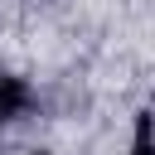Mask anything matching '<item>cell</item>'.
I'll return each mask as SVG.
<instances>
[{
	"instance_id": "1",
	"label": "cell",
	"mask_w": 155,
	"mask_h": 155,
	"mask_svg": "<svg viewBox=\"0 0 155 155\" xmlns=\"http://www.w3.org/2000/svg\"><path fill=\"white\" fill-rule=\"evenodd\" d=\"M24 107H29V87H24L19 78L0 73V126H5V121H15Z\"/></svg>"
},
{
	"instance_id": "2",
	"label": "cell",
	"mask_w": 155,
	"mask_h": 155,
	"mask_svg": "<svg viewBox=\"0 0 155 155\" xmlns=\"http://www.w3.org/2000/svg\"><path fill=\"white\" fill-rule=\"evenodd\" d=\"M131 155H150V116H136V145Z\"/></svg>"
}]
</instances>
